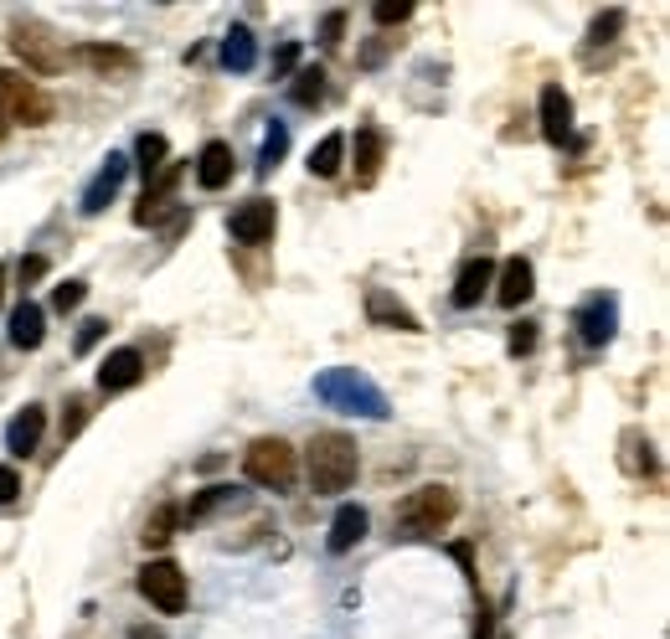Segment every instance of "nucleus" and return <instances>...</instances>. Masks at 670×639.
I'll list each match as a JSON object with an SVG mask.
<instances>
[{
    "label": "nucleus",
    "mask_w": 670,
    "mask_h": 639,
    "mask_svg": "<svg viewBox=\"0 0 670 639\" xmlns=\"http://www.w3.org/2000/svg\"><path fill=\"white\" fill-rule=\"evenodd\" d=\"M305 470H310V491L315 495H341L351 491V480L361 470V454H357V439L346 433H315L310 449H305Z\"/></svg>",
    "instance_id": "1"
},
{
    "label": "nucleus",
    "mask_w": 670,
    "mask_h": 639,
    "mask_svg": "<svg viewBox=\"0 0 670 639\" xmlns=\"http://www.w3.org/2000/svg\"><path fill=\"white\" fill-rule=\"evenodd\" d=\"M315 398L336 408V413H361V418H388V398L382 387L372 382L357 367H330V372L315 377Z\"/></svg>",
    "instance_id": "2"
},
{
    "label": "nucleus",
    "mask_w": 670,
    "mask_h": 639,
    "mask_svg": "<svg viewBox=\"0 0 670 639\" xmlns=\"http://www.w3.org/2000/svg\"><path fill=\"white\" fill-rule=\"evenodd\" d=\"M460 516V495L449 485H423V491L398 501V536H433Z\"/></svg>",
    "instance_id": "3"
},
{
    "label": "nucleus",
    "mask_w": 670,
    "mask_h": 639,
    "mask_svg": "<svg viewBox=\"0 0 670 639\" xmlns=\"http://www.w3.org/2000/svg\"><path fill=\"white\" fill-rule=\"evenodd\" d=\"M11 52L21 62H27V73H62L68 68V47H62V37L52 27H42V21H11Z\"/></svg>",
    "instance_id": "4"
},
{
    "label": "nucleus",
    "mask_w": 670,
    "mask_h": 639,
    "mask_svg": "<svg viewBox=\"0 0 670 639\" xmlns=\"http://www.w3.org/2000/svg\"><path fill=\"white\" fill-rule=\"evenodd\" d=\"M243 475L264 485V491H289L299 475V454L284 439H254L248 454H243Z\"/></svg>",
    "instance_id": "5"
},
{
    "label": "nucleus",
    "mask_w": 670,
    "mask_h": 639,
    "mask_svg": "<svg viewBox=\"0 0 670 639\" xmlns=\"http://www.w3.org/2000/svg\"><path fill=\"white\" fill-rule=\"evenodd\" d=\"M0 120L27 124V130H42V124H52V99H47L27 73L0 68Z\"/></svg>",
    "instance_id": "6"
},
{
    "label": "nucleus",
    "mask_w": 670,
    "mask_h": 639,
    "mask_svg": "<svg viewBox=\"0 0 670 639\" xmlns=\"http://www.w3.org/2000/svg\"><path fill=\"white\" fill-rule=\"evenodd\" d=\"M140 594H145L161 614H181L186 609V573H181L171 557H155V563L140 567Z\"/></svg>",
    "instance_id": "7"
},
{
    "label": "nucleus",
    "mask_w": 670,
    "mask_h": 639,
    "mask_svg": "<svg viewBox=\"0 0 670 639\" xmlns=\"http://www.w3.org/2000/svg\"><path fill=\"white\" fill-rule=\"evenodd\" d=\"M274 227H279V207H274L268 196H258V202H248V207L233 212L227 233H233L238 243H248V248H264V243H274Z\"/></svg>",
    "instance_id": "8"
},
{
    "label": "nucleus",
    "mask_w": 670,
    "mask_h": 639,
    "mask_svg": "<svg viewBox=\"0 0 670 639\" xmlns=\"http://www.w3.org/2000/svg\"><path fill=\"white\" fill-rule=\"evenodd\" d=\"M614 326H619V299L614 295H588L578 310V336L588 346H609L614 341Z\"/></svg>",
    "instance_id": "9"
},
{
    "label": "nucleus",
    "mask_w": 670,
    "mask_h": 639,
    "mask_svg": "<svg viewBox=\"0 0 670 639\" xmlns=\"http://www.w3.org/2000/svg\"><path fill=\"white\" fill-rule=\"evenodd\" d=\"M124 176H130V155H109L104 165H99V176L89 181V192H83V212L89 217H99V212L120 196V186H124Z\"/></svg>",
    "instance_id": "10"
},
{
    "label": "nucleus",
    "mask_w": 670,
    "mask_h": 639,
    "mask_svg": "<svg viewBox=\"0 0 670 639\" xmlns=\"http://www.w3.org/2000/svg\"><path fill=\"white\" fill-rule=\"evenodd\" d=\"M47 433V408H37V402H27L21 413L6 423V449H11L16 460H27V454H37V444H42Z\"/></svg>",
    "instance_id": "11"
},
{
    "label": "nucleus",
    "mask_w": 670,
    "mask_h": 639,
    "mask_svg": "<svg viewBox=\"0 0 670 639\" xmlns=\"http://www.w3.org/2000/svg\"><path fill=\"white\" fill-rule=\"evenodd\" d=\"M140 377H145V357H140L134 346L109 351L104 367H99V387H104V392H130V387H140Z\"/></svg>",
    "instance_id": "12"
},
{
    "label": "nucleus",
    "mask_w": 670,
    "mask_h": 639,
    "mask_svg": "<svg viewBox=\"0 0 670 639\" xmlns=\"http://www.w3.org/2000/svg\"><path fill=\"white\" fill-rule=\"evenodd\" d=\"M491 284H495V258H470V264L460 268V279H454V305L460 310H475L480 299L491 295Z\"/></svg>",
    "instance_id": "13"
},
{
    "label": "nucleus",
    "mask_w": 670,
    "mask_h": 639,
    "mask_svg": "<svg viewBox=\"0 0 670 639\" xmlns=\"http://www.w3.org/2000/svg\"><path fill=\"white\" fill-rule=\"evenodd\" d=\"M78 62L93 68V73H104V78H130L134 68H140V58H134L130 47H109V42H83L78 47Z\"/></svg>",
    "instance_id": "14"
},
{
    "label": "nucleus",
    "mask_w": 670,
    "mask_h": 639,
    "mask_svg": "<svg viewBox=\"0 0 670 639\" xmlns=\"http://www.w3.org/2000/svg\"><path fill=\"white\" fill-rule=\"evenodd\" d=\"M536 289V268L526 264V258H511L506 268H495V299L506 305V310H516V305H526Z\"/></svg>",
    "instance_id": "15"
},
{
    "label": "nucleus",
    "mask_w": 670,
    "mask_h": 639,
    "mask_svg": "<svg viewBox=\"0 0 670 639\" xmlns=\"http://www.w3.org/2000/svg\"><path fill=\"white\" fill-rule=\"evenodd\" d=\"M542 134H547L552 145H563L567 134H573V99L563 93V83L542 89Z\"/></svg>",
    "instance_id": "16"
},
{
    "label": "nucleus",
    "mask_w": 670,
    "mask_h": 639,
    "mask_svg": "<svg viewBox=\"0 0 670 639\" xmlns=\"http://www.w3.org/2000/svg\"><path fill=\"white\" fill-rule=\"evenodd\" d=\"M367 315H372V326H382V330H408V336H418V315L402 305V299H392L388 289H372L367 295Z\"/></svg>",
    "instance_id": "17"
},
{
    "label": "nucleus",
    "mask_w": 670,
    "mask_h": 639,
    "mask_svg": "<svg viewBox=\"0 0 670 639\" xmlns=\"http://www.w3.org/2000/svg\"><path fill=\"white\" fill-rule=\"evenodd\" d=\"M233 145H223V140H212V145H202V155H196V181L207 186V192H223L227 181H233Z\"/></svg>",
    "instance_id": "18"
},
{
    "label": "nucleus",
    "mask_w": 670,
    "mask_h": 639,
    "mask_svg": "<svg viewBox=\"0 0 670 639\" xmlns=\"http://www.w3.org/2000/svg\"><path fill=\"white\" fill-rule=\"evenodd\" d=\"M42 336H47L42 305H37V299H21V305L11 310V346H16V351H37Z\"/></svg>",
    "instance_id": "19"
},
{
    "label": "nucleus",
    "mask_w": 670,
    "mask_h": 639,
    "mask_svg": "<svg viewBox=\"0 0 670 639\" xmlns=\"http://www.w3.org/2000/svg\"><path fill=\"white\" fill-rule=\"evenodd\" d=\"M367 526H372V516H367L361 506H341V511H336V521H330L326 547L336 552V557H341V552H351V547L361 542V536H367Z\"/></svg>",
    "instance_id": "20"
},
{
    "label": "nucleus",
    "mask_w": 670,
    "mask_h": 639,
    "mask_svg": "<svg viewBox=\"0 0 670 639\" xmlns=\"http://www.w3.org/2000/svg\"><path fill=\"white\" fill-rule=\"evenodd\" d=\"M176 181H181V165H171V171H161V181H155V186H145V202L134 207V223H140V227L161 223V212L171 207V192H176Z\"/></svg>",
    "instance_id": "21"
},
{
    "label": "nucleus",
    "mask_w": 670,
    "mask_h": 639,
    "mask_svg": "<svg viewBox=\"0 0 670 639\" xmlns=\"http://www.w3.org/2000/svg\"><path fill=\"white\" fill-rule=\"evenodd\" d=\"M341 165H346V134H326V140L310 150V176L330 181V176H341Z\"/></svg>",
    "instance_id": "22"
},
{
    "label": "nucleus",
    "mask_w": 670,
    "mask_h": 639,
    "mask_svg": "<svg viewBox=\"0 0 670 639\" xmlns=\"http://www.w3.org/2000/svg\"><path fill=\"white\" fill-rule=\"evenodd\" d=\"M223 62L233 68V73H248V68L258 62L254 31H248V27H233V31H227V42H223Z\"/></svg>",
    "instance_id": "23"
},
{
    "label": "nucleus",
    "mask_w": 670,
    "mask_h": 639,
    "mask_svg": "<svg viewBox=\"0 0 670 639\" xmlns=\"http://www.w3.org/2000/svg\"><path fill=\"white\" fill-rule=\"evenodd\" d=\"M382 130H372V124H367V130L357 134V176L361 181H377V171H382Z\"/></svg>",
    "instance_id": "24"
},
{
    "label": "nucleus",
    "mask_w": 670,
    "mask_h": 639,
    "mask_svg": "<svg viewBox=\"0 0 670 639\" xmlns=\"http://www.w3.org/2000/svg\"><path fill=\"white\" fill-rule=\"evenodd\" d=\"M176 521H181V511L171 506V501H165V506H155L150 511V521H145V547H165V542H171V536H176Z\"/></svg>",
    "instance_id": "25"
},
{
    "label": "nucleus",
    "mask_w": 670,
    "mask_h": 639,
    "mask_svg": "<svg viewBox=\"0 0 670 639\" xmlns=\"http://www.w3.org/2000/svg\"><path fill=\"white\" fill-rule=\"evenodd\" d=\"M320 99H326V73H320V68H299L295 73V104L315 109Z\"/></svg>",
    "instance_id": "26"
},
{
    "label": "nucleus",
    "mask_w": 670,
    "mask_h": 639,
    "mask_svg": "<svg viewBox=\"0 0 670 639\" xmlns=\"http://www.w3.org/2000/svg\"><path fill=\"white\" fill-rule=\"evenodd\" d=\"M227 501H233V485H207V491L196 495V501H192V506H186V511H181V516H186V521H192V526H196V521H207L212 511H217V506H227Z\"/></svg>",
    "instance_id": "27"
},
{
    "label": "nucleus",
    "mask_w": 670,
    "mask_h": 639,
    "mask_svg": "<svg viewBox=\"0 0 670 639\" xmlns=\"http://www.w3.org/2000/svg\"><path fill=\"white\" fill-rule=\"evenodd\" d=\"M284 150H289V130H284L279 120L264 130V150H258V171H274V165L284 161Z\"/></svg>",
    "instance_id": "28"
},
{
    "label": "nucleus",
    "mask_w": 670,
    "mask_h": 639,
    "mask_svg": "<svg viewBox=\"0 0 670 639\" xmlns=\"http://www.w3.org/2000/svg\"><path fill=\"white\" fill-rule=\"evenodd\" d=\"M134 155H140V171H145V176H155V171H161L165 165V134H140V140H134Z\"/></svg>",
    "instance_id": "29"
},
{
    "label": "nucleus",
    "mask_w": 670,
    "mask_h": 639,
    "mask_svg": "<svg viewBox=\"0 0 670 639\" xmlns=\"http://www.w3.org/2000/svg\"><path fill=\"white\" fill-rule=\"evenodd\" d=\"M408 16H413V0H377V6H372L377 27H402Z\"/></svg>",
    "instance_id": "30"
},
{
    "label": "nucleus",
    "mask_w": 670,
    "mask_h": 639,
    "mask_svg": "<svg viewBox=\"0 0 670 639\" xmlns=\"http://www.w3.org/2000/svg\"><path fill=\"white\" fill-rule=\"evenodd\" d=\"M89 398H73L68 402V413H62V439H73V433H83V423H89Z\"/></svg>",
    "instance_id": "31"
},
{
    "label": "nucleus",
    "mask_w": 670,
    "mask_h": 639,
    "mask_svg": "<svg viewBox=\"0 0 670 639\" xmlns=\"http://www.w3.org/2000/svg\"><path fill=\"white\" fill-rule=\"evenodd\" d=\"M83 295H89V284H83V279H68V284H58L52 305H58V310L68 315V310H78V305H83Z\"/></svg>",
    "instance_id": "32"
},
{
    "label": "nucleus",
    "mask_w": 670,
    "mask_h": 639,
    "mask_svg": "<svg viewBox=\"0 0 670 639\" xmlns=\"http://www.w3.org/2000/svg\"><path fill=\"white\" fill-rule=\"evenodd\" d=\"M619 27H625V11H604V16L594 21V31H588V42H594V47L614 42V31H619Z\"/></svg>",
    "instance_id": "33"
},
{
    "label": "nucleus",
    "mask_w": 670,
    "mask_h": 639,
    "mask_svg": "<svg viewBox=\"0 0 670 639\" xmlns=\"http://www.w3.org/2000/svg\"><path fill=\"white\" fill-rule=\"evenodd\" d=\"M42 274H47V258L42 254H31V258H21V264H16V279H21V289H31Z\"/></svg>",
    "instance_id": "34"
},
{
    "label": "nucleus",
    "mask_w": 670,
    "mask_h": 639,
    "mask_svg": "<svg viewBox=\"0 0 670 639\" xmlns=\"http://www.w3.org/2000/svg\"><path fill=\"white\" fill-rule=\"evenodd\" d=\"M104 330H109V320H89V326L78 330V351H93V346L104 341Z\"/></svg>",
    "instance_id": "35"
},
{
    "label": "nucleus",
    "mask_w": 670,
    "mask_h": 639,
    "mask_svg": "<svg viewBox=\"0 0 670 639\" xmlns=\"http://www.w3.org/2000/svg\"><path fill=\"white\" fill-rule=\"evenodd\" d=\"M295 62H299V47L295 42H284L279 52H274V78H284V73H295Z\"/></svg>",
    "instance_id": "36"
},
{
    "label": "nucleus",
    "mask_w": 670,
    "mask_h": 639,
    "mask_svg": "<svg viewBox=\"0 0 670 639\" xmlns=\"http://www.w3.org/2000/svg\"><path fill=\"white\" fill-rule=\"evenodd\" d=\"M16 491H21V475H16L11 464H0V506H11Z\"/></svg>",
    "instance_id": "37"
},
{
    "label": "nucleus",
    "mask_w": 670,
    "mask_h": 639,
    "mask_svg": "<svg viewBox=\"0 0 670 639\" xmlns=\"http://www.w3.org/2000/svg\"><path fill=\"white\" fill-rule=\"evenodd\" d=\"M532 346H536V326H532V320H522V326L511 330V351L522 357V351H532Z\"/></svg>",
    "instance_id": "38"
},
{
    "label": "nucleus",
    "mask_w": 670,
    "mask_h": 639,
    "mask_svg": "<svg viewBox=\"0 0 670 639\" xmlns=\"http://www.w3.org/2000/svg\"><path fill=\"white\" fill-rule=\"evenodd\" d=\"M341 31H346V11H330L326 27H320V42H341Z\"/></svg>",
    "instance_id": "39"
},
{
    "label": "nucleus",
    "mask_w": 670,
    "mask_h": 639,
    "mask_svg": "<svg viewBox=\"0 0 670 639\" xmlns=\"http://www.w3.org/2000/svg\"><path fill=\"white\" fill-rule=\"evenodd\" d=\"M475 639H495V614L480 609V625H475Z\"/></svg>",
    "instance_id": "40"
},
{
    "label": "nucleus",
    "mask_w": 670,
    "mask_h": 639,
    "mask_svg": "<svg viewBox=\"0 0 670 639\" xmlns=\"http://www.w3.org/2000/svg\"><path fill=\"white\" fill-rule=\"evenodd\" d=\"M130 639H161V629H150V625H134Z\"/></svg>",
    "instance_id": "41"
},
{
    "label": "nucleus",
    "mask_w": 670,
    "mask_h": 639,
    "mask_svg": "<svg viewBox=\"0 0 670 639\" xmlns=\"http://www.w3.org/2000/svg\"><path fill=\"white\" fill-rule=\"evenodd\" d=\"M0 140H6V124H0Z\"/></svg>",
    "instance_id": "42"
}]
</instances>
